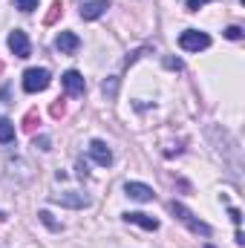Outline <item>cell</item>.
<instances>
[{
	"instance_id": "30bf717a",
	"label": "cell",
	"mask_w": 245,
	"mask_h": 248,
	"mask_svg": "<svg viewBox=\"0 0 245 248\" xmlns=\"http://www.w3.org/2000/svg\"><path fill=\"white\" fill-rule=\"evenodd\" d=\"M78 46H81V38H78L75 32H61V35L55 38V49H58L61 55H72V52H78Z\"/></svg>"
},
{
	"instance_id": "d6986e66",
	"label": "cell",
	"mask_w": 245,
	"mask_h": 248,
	"mask_svg": "<svg viewBox=\"0 0 245 248\" xmlns=\"http://www.w3.org/2000/svg\"><path fill=\"white\" fill-rule=\"evenodd\" d=\"M205 3H211V0H187V12H199Z\"/></svg>"
},
{
	"instance_id": "cb8c5ba5",
	"label": "cell",
	"mask_w": 245,
	"mask_h": 248,
	"mask_svg": "<svg viewBox=\"0 0 245 248\" xmlns=\"http://www.w3.org/2000/svg\"><path fill=\"white\" fill-rule=\"evenodd\" d=\"M205 248H214V246H211V243H208V246H205Z\"/></svg>"
},
{
	"instance_id": "5b68a950",
	"label": "cell",
	"mask_w": 245,
	"mask_h": 248,
	"mask_svg": "<svg viewBox=\"0 0 245 248\" xmlns=\"http://www.w3.org/2000/svg\"><path fill=\"white\" fill-rule=\"evenodd\" d=\"M61 84H63V90L69 93V95H84V90H87V81H84V75L78 72V69H66L63 72V78H61Z\"/></svg>"
},
{
	"instance_id": "8992f818",
	"label": "cell",
	"mask_w": 245,
	"mask_h": 248,
	"mask_svg": "<svg viewBox=\"0 0 245 248\" xmlns=\"http://www.w3.org/2000/svg\"><path fill=\"white\" fill-rule=\"evenodd\" d=\"M90 156H92V162L101 165V168L113 165V150H110L107 141H101V139H92V141H90Z\"/></svg>"
},
{
	"instance_id": "8fae6325",
	"label": "cell",
	"mask_w": 245,
	"mask_h": 248,
	"mask_svg": "<svg viewBox=\"0 0 245 248\" xmlns=\"http://www.w3.org/2000/svg\"><path fill=\"white\" fill-rule=\"evenodd\" d=\"M107 9H110V3H107V0H90V3H84V6H81V17H84V20H98Z\"/></svg>"
},
{
	"instance_id": "ac0fdd59",
	"label": "cell",
	"mask_w": 245,
	"mask_h": 248,
	"mask_svg": "<svg viewBox=\"0 0 245 248\" xmlns=\"http://www.w3.org/2000/svg\"><path fill=\"white\" fill-rule=\"evenodd\" d=\"M225 38H228V41H240V38H243V29H240V26H228V29H225Z\"/></svg>"
},
{
	"instance_id": "603a6c76",
	"label": "cell",
	"mask_w": 245,
	"mask_h": 248,
	"mask_svg": "<svg viewBox=\"0 0 245 248\" xmlns=\"http://www.w3.org/2000/svg\"><path fill=\"white\" fill-rule=\"evenodd\" d=\"M63 113V104H52V116H61Z\"/></svg>"
},
{
	"instance_id": "5bb4252c",
	"label": "cell",
	"mask_w": 245,
	"mask_h": 248,
	"mask_svg": "<svg viewBox=\"0 0 245 248\" xmlns=\"http://www.w3.org/2000/svg\"><path fill=\"white\" fill-rule=\"evenodd\" d=\"M15 6H17L20 12H26V15H29V12H35V9H38V0H15Z\"/></svg>"
},
{
	"instance_id": "d4e9b609",
	"label": "cell",
	"mask_w": 245,
	"mask_h": 248,
	"mask_svg": "<svg viewBox=\"0 0 245 248\" xmlns=\"http://www.w3.org/2000/svg\"><path fill=\"white\" fill-rule=\"evenodd\" d=\"M0 69H3V63H0Z\"/></svg>"
},
{
	"instance_id": "7a4b0ae2",
	"label": "cell",
	"mask_w": 245,
	"mask_h": 248,
	"mask_svg": "<svg viewBox=\"0 0 245 248\" xmlns=\"http://www.w3.org/2000/svg\"><path fill=\"white\" fill-rule=\"evenodd\" d=\"M49 84H52V75L44 66H32V69L23 72V90L26 93H44Z\"/></svg>"
},
{
	"instance_id": "7c38bea8",
	"label": "cell",
	"mask_w": 245,
	"mask_h": 248,
	"mask_svg": "<svg viewBox=\"0 0 245 248\" xmlns=\"http://www.w3.org/2000/svg\"><path fill=\"white\" fill-rule=\"evenodd\" d=\"M15 141V124L9 119H0V144H12Z\"/></svg>"
},
{
	"instance_id": "9c48e42d",
	"label": "cell",
	"mask_w": 245,
	"mask_h": 248,
	"mask_svg": "<svg viewBox=\"0 0 245 248\" xmlns=\"http://www.w3.org/2000/svg\"><path fill=\"white\" fill-rule=\"evenodd\" d=\"M124 222H133V225H138L144 231H156L159 228V219L150 217V214H141V211H127L124 214Z\"/></svg>"
},
{
	"instance_id": "4fadbf2b",
	"label": "cell",
	"mask_w": 245,
	"mask_h": 248,
	"mask_svg": "<svg viewBox=\"0 0 245 248\" xmlns=\"http://www.w3.org/2000/svg\"><path fill=\"white\" fill-rule=\"evenodd\" d=\"M38 219H41V222H44L46 228H52V231H61V225H58V222L52 219V214H49V211H41V214H38Z\"/></svg>"
},
{
	"instance_id": "ba28073f",
	"label": "cell",
	"mask_w": 245,
	"mask_h": 248,
	"mask_svg": "<svg viewBox=\"0 0 245 248\" xmlns=\"http://www.w3.org/2000/svg\"><path fill=\"white\" fill-rule=\"evenodd\" d=\"M49 202L63 205V208H87V205H90V199H87L84 193H52Z\"/></svg>"
},
{
	"instance_id": "e0dca14e",
	"label": "cell",
	"mask_w": 245,
	"mask_h": 248,
	"mask_svg": "<svg viewBox=\"0 0 245 248\" xmlns=\"http://www.w3.org/2000/svg\"><path fill=\"white\" fill-rule=\"evenodd\" d=\"M61 12H63L61 0H55V3H52V12H49V15H46V23H55V17H58V15H61Z\"/></svg>"
},
{
	"instance_id": "6da1fadb",
	"label": "cell",
	"mask_w": 245,
	"mask_h": 248,
	"mask_svg": "<svg viewBox=\"0 0 245 248\" xmlns=\"http://www.w3.org/2000/svg\"><path fill=\"white\" fill-rule=\"evenodd\" d=\"M170 211H173V217H176L182 225H187V231H190V234L211 237V225H208V222H202V219H196V217H193V214L182 205V202H170Z\"/></svg>"
},
{
	"instance_id": "ffe728a7",
	"label": "cell",
	"mask_w": 245,
	"mask_h": 248,
	"mask_svg": "<svg viewBox=\"0 0 245 248\" xmlns=\"http://www.w3.org/2000/svg\"><path fill=\"white\" fill-rule=\"evenodd\" d=\"M35 122H38V116H35V113H29V116H26V122H23V130H29V133H32V130H35Z\"/></svg>"
},
{
	"instance_id": "52a82bcc",
	"label": "cell",
	"mask_w": 245,
	"mask_h": 248,
	"mask_svg": "<svg viewBox=\"0 0 245 248\" xmlns=\"http://www.w3.org/2000/svg\"><path fill=\"white\" fill-rule=\"evenodd\" d=\"M124 193H127L130 199H136V202H153V199H156L153 187L144 185V182H127V185H124Z\"/></svg>"
},
{
	"instance_id": "2e32d148",
	"label": "cell",
	"mask_w": 245,
	"mask_h": 248,
	"mask_svg": "<svg viewBox=\"0 0 245 248\" xmlns=\"http://www.w3.org/2000/svg\"><path fill=\"white\" fill-rule=\"evenodd\" d=\"M49 136H35V141H32V147H38V150H49Z\"/></svg>"
},
{
	"instance_id": "3957f363",
	"label": "cell",
	"mask_w": 245,
	"mask_h": 248,
	"mask_svg": "<svg viewBox=\"0 0 245 248\" xmlns=\"http://www.w3.org/2000/svg\"><path fill=\"white\" fill-rule=\"evenodd\" d=\"M179 46L184 52H202L211 46V35L208 32H199V29H184L179 35Z\"/></svg>"
},
{
	"instance_id": "9a60e30c",
	"label": "cell",
	"mask_w": 245,
	"mask_h": 248,
	"mask_svg": "<svg viewBox=\"0 0 245 248\" xmlns=\"http://www.w3.org/2000/svg\"><path fill=\"white\" fill-rule=\"evenodd\" d=\"M116 90H119V78H110V81H104V95H116Z\"/></svg>"
},
{
	"instance_id": "44dd1931",
	"label": "cell",
	"mask_w": 245,
	"mask_h": 248,
	"mask_svg": "<svg viewBox=\"0 0 245 248\" xmlns=\"http://www.w3.org/2000/svg\"><path fill=\"white\" fill-rule=\"evenodd\" d=\"M228 214H231V219H234V225H240V222H243V217H240V211H237V208H231Z\"/></svg>"
},
{
	"instance_id": "277c9868",
	"label": "cell",
	"mask_w": 245,
	"mask_h": 248,
	"mask_svg": "<svg viewBox=\"0 0 245 248\" xmlns=\"http://www.w3.org/2000/svg\"><path fill=\"white\" fill-rule=\"evenodd\" d=\"M6 44H9V49L15 52V58H29V55H32V44H29V38H26V32H23V29L9 32Z\"/></svg>"
},
{
	"instance_id": "7402d4cb",
	"label": "cell",
	"mask_w": 245,
	"mask_h": 248,
	"mask_svg": "<svg viewBox=\"0 0 245 248\" xmlns=\"http://www.w3.org/2000/svg\"><path fill=\"white\" fill-rule=\"evenodd\" d=\"M78 176L87 179V165H84V162H78Z\"/></svg>"
}]
</instances>
